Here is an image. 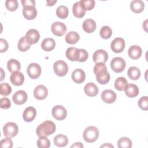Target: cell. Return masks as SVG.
I'll return each instance as SVG.
<instances>
[{"label":"cell","instance_id":"8992f818","mask_svg":"<svg viewBox=\"0 0 148 148\" xmlns=\"http://www.w3.org/2000/svg\"><path fill=\"white\" fill-rule=\"evenodd\" d=\"M18 131L17 125L13 122H8L3 127V132L5 136L13 138L15 136Z\"/></svg>","mask_w":148,"mask_h":148},{"label":"cell","instance_id":"7a4b0ae2","mask_svg":"<svg viewBox=\"0 0 148 148\" xmlns=\"http://www.w3.org/2000/svg\"><path fill=\"white\" fill-rule=\"evenodd\" d=\"M56 130V127L54 123L50 120H46L38 125L36 130V133L39 137L47 136L53 134Z\"/></svg>","mask_w":148,"mask_h":148},{"label":"cell","instance_id":"d6a6232c","mask_svg":"<svg viewBox=\"0 0 148 148\" xmlns=\"http://www.w3.org/2000/svg\"><path fill=\"white\" fill-rule=\"evenodd\" d=\"M31 47V45L27 41L25 36L21 37L17 44V48L20 51H27Z\"/></svg>","mask_w":148,"mask_h":148},{"label":"cell","instance_id":"f6af8a7d","mask_svg":"<svg viewBox=\"0 0 148 148\" xmlns=\"http://www.w3.org/2000/svg\"><path fill=\"white\" fill-rule=\"evenodd\" d=\"M8 49V43L7 41L2 38L0 39V52H5Z\"/></svg>","mask_w":148,"mask_h":148},{"label":"cell","instance_id":"2e32d148","mask_svg":"<svg viewBox=\"0 0 148 148\" xmlns=\"http://www.w3.org/2000/svg\"><path fill=\"white\" fill-rule=\"evenodd\" d=\"M36 115V110L35 108L32 106H28L26 108L23 114V118L26 122L32 121Z\"/></svg>","mask_w":148,"mask_h":148},{"label":"cell","instance_id":"60d3db41","mask_svg":"<svg viewBox=\"0 0 148 148\" xmlns=\"http://www.w3.org/2000/svg\"><path fill=\"white\" fill-rule=\"evenodd\" d=\"M138 105L139 107L143 110H147L148 109V98L147 96H144L141 97L138 101Z\"/></svg>","mask_w":148,"mask_h":148},{"label":"cell","instance_id":"1f68e13d","mask_svg":"<svg viewBox=\"0 0 148 148\" xmlns=\"http://www.w3.org/2000/svg\"><path fill=\"white\" fill-rule=\"evenodd\" d=\"M127 80L124 77H119L114 82V87L119 91H123L127 84Z\"/></svg>","mask_w":148,"mask_h":148},{"label":"cell","instance_id":"ee69618b","mask_svg":"<svg viewBox=\"0 0 148 148\" xmlns=\"http://www.w3.org/2000/svg\"><path fill=\"white\" fill-rule=\"evenodd\" d=\"M88 57V52L83 49H79V60L78 61L82 62L86 61Z\"/></svg>","mask_w":148,"mask_h":148},{"label":"cell","instance_id":"3957f363","mask_svg":"<svg viewBox=\"0 0 148 148\" xmlns=\"http://www.w3.org/2000/svg\"><path fill=\"white\" fill-rule=\"evenodd\" d=\"M99 136V131L94 126H89L86 128L83 134L84 140L88 143L95 142Z\"/></svg>","mask_w":148,"mask_h":148},{"label":"cell","instance_id":"603a6c76","mask_svg":"<svg viewBox=\"0 0 148 148\" xmlns=\"http://www.w3.org/2000/svg\"><path fill=\"white\" fill-rule=\"evenodd\" d=\"M124 90L126 95L130 98H134L139 94V88L134 84H127Z\"/></svg>","mask_w":148,"mask_h":148},{"label":"cell","instance_id":"7bdbcfd3","mask_svg":"<svg viewBox=\"0 0 148 148\" xmlns=\"http://www.w3.org/2000/svg\"><path fill=\"white\" fill-rule=\"evenodd\" d=\"M11 106V102L8 98H1L0 99V107L3 109H8Z\"/></svg>","mask_w":148,"mask_h":148},{"label":"cell","instance_id":"4fadbf2b","mask_svg":"<svg viewBox=\"0 0 148 148\" xmlns=\"http://www.w3.org/2000/svg\"><path fill=\"white\" fill-rule=\"evenodd\" d=\"M27 100V94L24 90L17 91L12 97V101L16 105L24 104Z\"/></svg>","mask_w":148,"mask_h":148},{"label":"cell","instance_id":"4dcf8cb0","mask_svg":"<svg viewBox=\"0 0 148 148\" xmlns=\"http://www.w3.org/2000/svg\"><path fill=\"white\" fill-rule=\"evenodd\" d=\"M127 74L130 79L133 80H136L140 77V71L136 66H131L127 71Z\"/></svg>","mask_w":148,"mask_h":148},{"label":"cell","instance_id":"277c9868","mask_svg":"<svg viewBox=\"0 0 148 148\" xmlns=\"http://www.w3.org/2000/svg\"><path fill=\"white\" fill-rule=\"evenodd\" d=\"M126 66L125 60L120 57L113 58L110 62L111 69L116 73L122 72Z\"/></svg>","mask_w":148,"mask_h":148},{"label":"cell","instance_id":"b9f144b4","mask_svg":"<svg viewBox=\"0 0 148 148\" xmlns=\"http://www.w3.org/2000/svg\"><path fill=\"white\" fill-rule=\"evenodd\" d=\"M0 146L1 147L5 148H11L13 146V142L11 140L10 138H6L1 140L0 142Z\"/></svg>","mask_w":148,"mask_h":148},{"label":"cell","instance_id":"ab89813d","mask_svg":"<svg viewBox=\"0 0 148 148\" xmlns=\"http://www.w3.org/2000/svg\"><path fill=\"white\" fill-rule=\"evenodd\" d=\"M82 6L85 10H91L95 6V1L94 0H82L80 1Z\"/></svg>","mask_w":148,"mask_h":148},{"label":"cell","instance_id":"ffe728a7","mask_svg":"<svg viewBox=\"0 0 148 148\" xmlns=\"http://www.w3.org/2000/svg\"><path fill=\"white\" fill-rule=\"evenodd\" d=\"M142 53V50L141 47L137 45L131 46L128 50V56L133 60H137L140 58Z\"/></svg>","mask_w":148,"mask_h":148},{"label":"cell","instance_id":"e0dca14e","mask_svg":"<svg viewBox=\"0 0 148 148\" xmlns=\"http://www.w3.org/2000/svg\"><path fill=\"white\" fill-rule=\"evenodd\" d=\"M23 14L27 20H33L37 16V10L34 6H26L23 7Z\"/></svg>","mask_w":148,"mask_h":148},{"label":"cell","instance_id":"836d02e7","mask_svg":"<svg viewBox=\"0 0 148 148\" xmlns=\"http://www.w3.org/2000/svg\"><path fill=\"white\" fill-rule=\"evenodd\" d=\"M56 14L61 19L66 18L68 16V9L64 5L59 6L56 10Z\"/></svg>","mask_w":148,"mask_h":148},{"label":"cell","instance_id":"f35d334b","mask_svg":"<svg viewBox=\"0 0 148 148\" xmlns=\"http://www.w3.org/2000/svg\"><path fill=\"white\" fill-rule=\"evenodd\" d=\"M5 6L8 10L13 12L18 8V3L17 0H7L5 1Z\"/></svg>","mask_w":148,"mask_h":148},{"label":"cell","instance_id":"44dd1931","mask_svg":"<svg viewBox=\"0 0 148 148\" xmlns=\"http://www.w3.org/2000/svg\"><path fill=\"white\" fill-rule=\"evenodd\" d=\"M84 91L87 96L95 97L98 93V88L94 83L90 82L85 85Z\"/></svg>","mask_w":148,"mask_h":148},{"label":"cell","instance_id":"d6986e66","mask_svg":"<svg viewBox=\"0 0 148 148\" xmlns=\"http://www.w3.org/2000/svg\"><path fill=\"white\" fill-rule=\"evenodd\" d=\"M71 77L75 83L77 84H80L84 81L86 78V74L83 69H76L72 72Z\"/></svg>","mask_w":148,"mask_h":148},{"label":"cell","instance_id":"7dc6e473","mask_svg":"<svg viewBox=\"0 0 148 148\" xmlns=\"http://www.w3.org/2000/svg\"><path fill=\"white\" fill-rule=\"evenodd\" d=\"M84 146L81 142H76L71 146V147H83Z\"/></svg>","mask_w":148,"mask_h":148},{"label":"cell","instance_id":"30bf717a","mask_svg":"<svg viewBox=\"0 0 148 148\" xmlns=\"http://www.w3.org/2000/svg\"><path fill=\"white\" fill-rule=\"evenodd\" d=\"M125 46V40L121 38H116L113 40L111 43L110 47L112 50L116 53L123 51Z\"/></svg>","mask_w":148,"mask_h":148},{"label":"cell","instance_id":"5b68a950","mask_svg":"<svg viewBox=\"0 0 148 148\" xmlns=\"http://www.w3.org/2000/svg\"><path fill=\"white\" fill-rule=\"evenodd\" d=\"M53 69L55 73L60 77L64 76L68 71L67 64L62 60H58L53 64Z\"/></svg>","mask_w":148,"mask_h":148},{"label":"cell","instance_id":"cb8c5ba5","mask_svg":"<svg viewBox=\"0 0 148 148\" xmlns=\"http://www.w3.org/2000/svg\"><path fill=\"white\" fill-rule=\"evenodd\" d=\"M82 27L86 32L90 34L94 32L96 29V23L94 20L88 18L84 21Z\"/></svg>","mask_w":148,"mask_h":148},{"label":"cell","instance_id":"484cf974","mask_svg":"<svg viewBox=\"0 0 148 148\" xmlns=\"http://www.w3.org/2000/svg\"><path fill=\"white\" fill-rule=\"evenodd\" d=\"M145 8V3L140 0H134L131 2L130 9L135 13H139L143 12Z\"/></svg>","mask_w":148,"mask_h":148},{"label":"cell","instance_id":"d4e9b609","mask_svg":"<svg viewBox=\"0 0 148 148\" xmlns=\"http://www.w3.org/2000/svg\"><path fill=\"white\" fill-rule=\"evenodd\" d=\"M56 46V42L53 38H47L44 39L41 43L42 49L46 51L53 50Z\"/></svg>","mask_w":148,"mask_h":148},{"label":"cell","instance_id":"bcb514c9","mask_svg":"<svg viewBox=\"0 0 148 148\" xmlns=\"http://www.w3.org/2000/svg\"><path fill=\"white\" fill-rule=\"evenodd\" d=\"M21 2L23 7L26 6H35V1L34 0H21Z\"/></svg>","mask_w":148,"mask_h":148},{"label":"cell","instance_id":"681fc988","mask_svg":"<svg viewBox=\"0 0 148 148\" xmlns=\"http://www.w3.org/2000/svg\"><path fill=\"white\" fill-rule=\"evenodd\" d=\"M101 147H112L113 148V146L110 143H105L101 146Z\"/></svg>","mask_w":148,"mask_h":148},{"label":"cell","instance_id":"ba28073f","mask_svg":"<svg viewBox=\"0 0 148 148\" xmlns=\"http://www.w3.org/2000/svg\"><path fill=\"white\" fill-rule=\"evenodd\" d=\"M52 116L57 120H62L65 119L67 115L66 109L61 105H56L52 109Z\"/></svg>","mask_w":148,"mask_h":148},{"label":"cell","instance_id":"f1b7e54d","mask_svg":"<svg viewBox=\"0 0 148 148\" xmlns=\"http://www.w3.org/2000/svg\"><path fill=\"white\" fill-rule=\"evenodd\" d=\"M7 68L9 72L13 73L16 71H19L21 69V65L19 61L12 58L8 61Z\"/></svg>","mask_w":148,"mask_h":148},{"label":"cell","instance_id":"9a60e30c","mask_svg":"<svg viewBox=\"0 0 148 148\" xmlns=\"http://www.w3.org/2000/svg\"><path fill=\"white\" fill-rule=\"evenodd\" d=\"M102 100L107 103H113L117 98L116 94L112 90H105L101 94Z\"/></svg>","mask_w":148,"mask_h":148},{"label":"cell","instance_id":"8fae6325","mask_svg":"<svg viewBox=\"0 0 148 148\" xmlns=\"http://www.w3.org/2000/svg\"><path fill=\"white\" fill-rule=\"evenodd\" d=\"M108 59V53L102 49H99L96 50L92 56V60L95 63L102 62L105 63Z\"/></svg>","mask_w":148,"mask_h":148},{"label":"cell","instance_id":"7c38bea8","mask_svg":"<svg viewBox=\"0 0 148 148\" xmlns=\"http://www.w3.org/2000/svg\"><path fill=\"white\" fill-rule=\"evenodd\" d=\"M25 38L30 45H33L39 41L40 39V34L36 29H31L27 32Z\"/></svg>","mask_w":148,"mask_h":148},{"label":"cell","instance_id":"6da1fadb","mask_svg":"<svg viewBox=\"0 0 148 148\" xmlns=\"http://www.w3.org/2000/svg\"><path fill=\"white\" fill-rule=\"evenodd\" d=\"M94 73L97 81L101 84H106L110 80V74L107 71L106 65L102 62L96 63L94 66Z\"/></svg>","mask_w":148,"mask_h":148},{"label":"cell","instance_id":"e575fe53","mask_svg":"<svg viewBox=\"0 0 148 148\" xmlns=\"http://www.w3.org/2000/svg\"><path fill=\"white\" fill-rule=\"evenodd\" d=\"M99 34L102 39H108L111 37L112 35V30L109 26L105 25L101 28Z\"/></svg>","mask_w":148,"mask_h":148},{"label":"cell","instance_id":"7402d4cb","mask_svg":"<svg viewBox=\"0 0 148 148\" xmlns=\"http://www.w3.org/2000/svg\"><path fill=\"white\" fill-rule=\"evenodd\" d=\"M65 55L66 58L71 61H78L79 49L76 47H69L66 49Z\"/></svg>","mask_w":148,"mask_h":148},{"label":"cell","instance_id":"9c48e42d","mask_svg":"<svg viewBox=\"0 0 148 148\" xmlns=\"http://www.w3.org/2000/svg\"><path fill=\"white\" fill-rule=\"evenodd\" d=\"M51 29L53 34L57 36H62L66 32V27L65 24L59 21L53 23Z\"/></svg>","mask_w":148,"mask_h":148},{"label":"cell","instance_id":"5bb4252c","mask_svg":"<svg viewBox=\"0 0 148 148\" xmlns=\"http://www.w3.org/2000/svg\"><path fill=\"white\" fill-rule=\"evenodd\" d=\"M48 94V90L47 88L43 85L37 86L34 91V97L38 100L45 99Z\"/></svg>","mask_w":148,"mask_h":148},{"label":"cell","instance_id":"d590c367","mask_svg":"<svg viewBox=\"0 0 148 148\" xmlns=\"http://www.w3.org/2000/svg\"><path fill=\"white\" fill-rule=\"evenodd\" d=\"M132 143L131 140L127 137H122L119 139L117 142V146L119 148L128 147L131 148Z\"/></svg>","mask_w":148,"mask_h":148},{"label":"cell","instance_id":"8d00e7d4","mask_svg":"<svg viewBox=\"0 0 148 148\" xmlns=\"http://www.w3.org/2000/svg\"><path fill=\"white\" fill-rule=\"evenodd\" d=\"M36 145L39 148H49L50 142L47 136H40L36 142Z\"/></svg>","mask_w":148,"mask_h":148},{"label":"cell","instance_id":"4316f807","mask_svg":"<svg viewBox=\"0 0 148 148\" xmlns=\"http://www.w3.org/2000/svg\"><path fill=\"white\" fill-rule=\"evenodd\" d=\"M72 12L75 17L77 18H82L84 16L86 10L82 6L80 1H79L75 2L73 5Z\"/></svg>","mask_w":148,"mask_h":148},{"label":"cell","instance_id":"83f0119b","mask_svg":"<svg viewBox=\"0 0 148 148\" xmlns=\"http://www.w3.org/2000/svg\"><path fill=\"white\" fill-rule=\"evenodd\" d=\"M53 141L56 146L62 147L67 145L68 143V139L66 136L62 134H59L54 138Z\"/></svg>","mask_w":148,"mask_h":148},{"label":"cell","instance_id":"74e56055","mask_svg":"<svg viewBox=\"0 0 148 148\" xmlns=\"http://www.w3.org/2000/svg\"><path fill=\"white\" fill-rule=\"evenodd\" d=\"M12 92V87L7 83H2L0 84V94L3 96H8Z\"/></svg>","mask_w":148,"mask_h":148},{"label":"cell","instance_id":"ac0fdd59","mask_svg":"<svg viewBox=\"0 0 148 148\" xmlns=\"http://www.w3.org/2000/svg\"><path fill=\"white\" fill-rule=\"evenodd\" d=\"M10 80L12 84L16 86H19L23 84L24 82V76L21 72L16 71L11 74Z\"/></svg>","mask_w":148,"mask_h":148},{"label":"cell","instance_id":"f546056e","mask_svg":"<svg viewBox=\"0 0 148 148\" xmlns=\"http://www.w3.org/2000/svg\"><path fill=\"white\" fill-rule=\"evenodd\" d=\"M79 35L76 32L71 31L66 35L65 41L68 44L74 45L79 41Z\"/></svg>","mask_w":148,"mask_h":148},{"label":"cell","instance_id":"52a82bcc","mask_svg":"<svg viewBox=\"0 0 148 148\" xmlns=\"http://www.w3.org/2000/svg\"><path fill=\"white\" fill-rule=\"evenodd\" d=\"M27 72L30 78L32 79H37L41 73L40 66L37 63H31L27 67Z\"/></svg>","mask_w":148,"mask_h":148},{"label":"cell","instance_id":"c3c4849f","mask_svg":"<svg viewBox=\"0 0 148 148\" xmlns=\"http://www.w3.org/2000/svg\"><path fill=\"white\" fill-rule=\"evenodd\" d=\"M57 2L56 0H54V1H46V3H47V6H53Z\"/></svg>","mask_w":148,"mask_h":148}]
</instances>
